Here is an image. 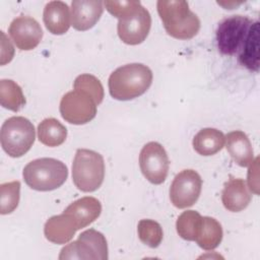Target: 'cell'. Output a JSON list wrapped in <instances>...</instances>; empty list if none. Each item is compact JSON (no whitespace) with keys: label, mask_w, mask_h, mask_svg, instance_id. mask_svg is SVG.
Returning <instances> with one entry per match:
<instances>
[{"label":"cell","mask_w":260,"mask_h":260,"mask_svg":"<svg viewBox=\"0 0 260 260\" xmlns=\"http://www.w3.org/2000/svg\"><path fill=\"white\" fill-rule=\"evenodd\" d=\"M239 62L251 71L259 69V22L253 21L245 43L238 54Z\"/></svg>","instance_id":"20"},{"label":"cell","mask_w":260,"mask_h":260,"mask_svg":"<svg viewBox=\"0 0 260 260\" xmlns=\"http://www.w3.org/2000/svg\"><path fill=\"white\" fill-rule=\"evenodd\" d=\"M75 221L78 230L93 222L102 212V204L94 197H82L72 202L65 210Z\"/></svg>","instance_id":"16"},{"label":"cell","mask_w":260,"mask_h":260,"mask_svg":"<svg viewBox=\"0 0 260 260\" xmlns=\"http://www.w3.org/2000/svg\"><path fill=\"white\" fill-rule=\"evenodd\" d=\"M251 198V193L243 179L231 177V179L224 183L221 192V201L229 211H242L249 205Z\"/></svg>","instance_id":"14"},{"label":"cell","mask_w":260,"mask_h":260,"mask_svg":"<svg viewBox=\"0 0 260 260\" xmlns=\"http://www.w3.org/2000/svg\"><path fill=\"white\" fill-rule=\"evenodd\" d=\"M225 136L215 128L201 129L193 138V148L200 155L208 156L218 152L224 145Z\"/></svg>","instance_id":"19"},{"label":"cell","mask_w":260,"mask_h":260,"mask_svg":"<svg viewBox=\"0 0 260 260\" xmlns=\"http://www.w3.org/2000/svg\"><path fill=\"white\" fill-rule=\"evenodd\" d=\"M139 240L150 248H156L162 241V229L160 224L152 219H141L137 226Z\"/></svg>","instance_id":"26"},{"label":"cell","mask_w":260,"mask_h":260,"mask_svg":"<svg viewBox=\"0 0 260 260\" xmlns=\"http://www.w3.org/2000/svg\"><path fill=\"white\" fill-rule=\"evenodd\" d=\"M225 139L226 150L236 164L241 167H248L253 162V147L248 136L243 131H232L226 134Z\"/></svg>","instance_id":"18"},{"label":"cell","mask_w":260,"mask_h":260,"mask_svg":"<svg viewBox=\"0 0 260 260\" xmlns=\"http://www.w3.org/2000/svg\"><path fill=\"white\" fill-rule=\"evenodd\" d=\"M139 167L143 176L152 184L165 182L169 173L170 161L164 146L155 141L146 143L139 154Z\"/></svg>","instance_id":"10"},{"label":"cell","mask_w":260,"mask_h":260,"mask_svg":"<svg viewBox=\"0 0 260 260\" xmlns=\"http://www.w3.org/2000/svg\"><path fill=\"white\" fill-rule=\"evenodd\" d=\"M36 130L32 123L21 116L8 118L1 127L0 141L3 150L11 157H20L32 146Z\"/></svg>","instance_id":"5"},{"label":"cell","mask_w":260,"mask_h":260,"mask_svg":"<svg viewBox=\"0 0 260 260\" xmlns=\"http://www.w3.org/2000/svg\"><path fill=\"white\" fill-rule=\"evenodd\" d=\"M8 32L15 46L23 51L35 49L43 38L40 23L32 17L20 15L12 20Z\"/></svg>","instance_id":"12"},{"label":"cell","mask_w":260,"mask_h":260,"mask_svg":"<svg viewBox=\"0 0 260 260\" xmlns=\"http://www.w3.org/2000/svg\"><path fill=\"white\" fill-rule=\"evenodd\" d=\"M20 197V182L12 181L0 185V212L9 214L16 209Z\"/></svg>","instance_id":"25"},{"label":"cell","mask_w":260,"mask_h":260,"mask_svg":"<svg viewBox=\"0 0 260 260\" xmlns=\"http://www.w3.org/2000/svg\"><path fill=\"white\" fill-rule=\"evenodd\" d=\"M156 8L165 29L171 37L178 40H189L199 31L200 20L189 9L187 1L159 0Z\"/></svg>","instance_id":"2"},{"label":"cell","mask_w":260,"mask_h":260,"mask_svg":"<svg viewBox=\"0 0 260 260\" xmlns=\"http://www.w3.org/2000/svg\"><path fill=\"white\" fill-rule=\"evenodd\" d=\"M222 240V229L220 223L213 217L203 216L199 234L196 238L198 246L204 250L215 249Z\"/></svg>","instance_id":"22"},{"label":"cell","mask_w":260,"mask_h":260,"mask_svg":"<svg viewBox=\"0 0 260 260\" xmlns=\"http://www.w3.org/2000/svg\"><path fill=\"white\" fill-rule=\"evenodd\" d=\"M43 20L51 34L64 35L71 25L68 5L63 1H50L44 8Z\"/></svg>","instance_id":"15"},{"label":"cell","mask_w":260,"mask_h":260,"mask_svg":"<svg viewBox=\"0 0 260 260\" xmlns=\"http://www.w3.org/2000/svg\"><path fill=\"white\" fill-rule=\"evenodd\" d=\"M96 103L86 92L73 89L65 93L60 102V114L70 124L83 125L96 115Z\"/></svg>","instance_id":"9"},{"label":"cell","mask_w":260,"mask_h":260,"mask_svg":"<svg viewBox=\"0 0 260 260\" xmlns=\"http://www.w3.org/2000/svg\"><path fill=\"white\" fill-rule=\"evenodd\" d=\"M104 2L98 0H74L71 2V25L76 30L91 28L104 12Z\"/></svg>","instance_id":"13"},{"label":"cell","mask_w":260,"mask_h":260,"mask_svg":"<svg viewBox=\"0 0 260 260\" xmlns=\"http://www.w3.org/2000/svg\"><path fill=\"white\" fill-rule=\"evenodd\" d=\"M59 259H108V245L105 236L89 229L82 232L78 239L66 245L59 255Z\"/></svg>","instance_id":"7"},{"label":"cell","mask_w":260,"mask_h":260,"mask_svg":"<svg viewBox=\"0 0 260 260\" xmlns=\"http://www.w3.org/2000/svg\"><path fill=\"white\" fill-rule=\"evenodd\" d=\"M105 161L102 154L86 148L76 150L72 164V181L78 190L93 192L104 182Z\"/></svg>","instance_id":"4"},{"label":"cell","mask_w":260,"mask_h":260,"mask_svg":"<svg viewBox=\"0 0 260 260\" xmlns=\"http://www.w3.org/2000/svg\"><path fill=\"white\" fill-rule=\"evenodd\" d=\"M1 38H2V43H1V65H4L8 62H10L13 58L14 54V49L9 42V40L6 39V36L3 31H1Z\"/></svg>","instance_id":"29"},{"label":"cell","mask_w":260,"mask_h":260,"mask_svg":"<svg viewBox=\"0 0 260 260\" xmlns=\"http://www.w3.org/2000/svg\"><path fill=\"white\" fill-rule=\"evenodd\" d=\"M202 222V216L195 210H187L180 214L176 222L178 235L187 241H195Z\"/></svg>","instance_id":"24"},{"label":"cell","mask_w":260,"mask_h":260,"mask_svg":"<svg viewBox=\"0 0 260 260\" xmlns=\"http://www.w3.org/2000/svg\"><path fill=\"white\" fill-rule=\"evenodd\" d=\"M74 89L82 90L89 94L96 105H100L104 99V87L101 81L91 74L78 75L73 83Z\"/></svg>","instance_id":"27"},{"label":"cell","mask_w":260,"mask_h":260,"mask_svg":"<svg viewBox=\"0 0 260 260\" xmlns=\"http://www.w3.org/2000/svg\"><path fill=\"white\" fill-rule=\"evenodd\" d=\"M25 184L37 191H52L61 187L68 177L64 162L52 157H42L29 161L23 169Z\"/></svg>","instance_id":"3"},{"label":"cell","mask_w":260,"mask_h":260,"mask_svg":"<svg viewBox=\"0 0 260 260\" xmlns=\"http://www.w3.org/2000/svg\"><path fill=\"white\" fill-rule=\"evenodd\" d=\"M137 1H105L106 9L115 17L120 18L130 9H132Z\"/></svg>","instance_id":"28"},{"label":"cell","mask_w":260,"mask_h":260,"mask_svg":"<svg viewBox=\"0 0 260 260\" xmlns=\"http://www.w3.org/2000/svg\"><path fill=\"white\" fill-rule=\"evenodd\" d=\"M202 188V179L194 170H183L174 178L170 187V199L173 205L183 209L198 200Z\"/></svg>","instance_id":"11"},{"label":"cell","mask_w":260,"mask_h":260,"mask_svg":"<svg viewBox=\"0 0 260 260\" xmlns=\"http://www.w3.org/2000/svg\"><path fill=\"white\" fill-rule=\"evenodd\" d=\"M0 103L5 109L18 112L25 105L21 87L11 79L0 81Z\"/></svg>","instance_id":"23"},{"label":"cell","mask_w":260,"mask_h":260,"mask_svg":"<svg viewBox=\"0 0 260 260\" xmlns=\"http://www.w3.org/2000/svg\"><path fill=\"white\" fill-rule=\"evenodd\" d=\"M258 161L259 157H256L255 160L250 165V169L248 172V185L249 189L253 191L255 194H258Z\"/></svg>","instance_id":"30"},{"label":"cell","mask_w":260,"mask_h":260,"mask_svg":"<svg viewBox=\"0 0 260 260\" xmlns=\"http://www.w3.org/2000/svg\"><path fill=\"white\" fill-rule=\"evenodd\" d=\"M252 23L253 20L244 15H232L220 21L216 29L218 51L228 56L239 54Z\"/></svg>","instance_id":"6"},{"label":"cell","mask_w":260,"mask_h":260,"mask_svg":"<svg viewBox=\"0 0 260 260\" xmlns=\"http://www.w3.org/2000/svg\"><path fill=\"white\" fill-rule=\"evenodd\" d=\"M77 230L78 228L73 218L65 212L50 217L44 226L47 240L55 244L68 243Z\"/></svg>","instance_id":"17"},{"label":"cell","mask_w":260,"mask_h":260,"mask_svg":"<svg viewBox=\"0 0 260 260\" xmlns=\"http://www.w3.org/2000/svg\"><path fill=\"white\" fill-rule=\"evenodd\" d=\"M152 83V72L141 63H131L117 68L109 77V91L113 99L129 101L143 94Z\"/></svg>","instance_id":"1"},{"label":"cell","mask_w":260,"mask_h":260,"mask_svg":"<svg viewBox=\"0 0 260 260\" xmlns=\"http://www.w3.org/2000/svg\"><path fill=\"white\" fill-rule=\"evenodd\" d=\"M67 137L66 127L55 118L44 119L38 126V138L40 142L56 147L61 145Z\"/></svg>","instance_id":"21"},{"label":"cell","mask_w":260,"mask_h":260,"mask_svg":"<svg viewBox=\"0 0 260 260\" xmlns=\"http://www.w3.org/2000/svg\"><path fill=\"white\" fill-rule=\"evenodd\" d=\"M151 26V16L140 1L127 13L119 18L117 30L120 40L127 45L141 44L148 36Z\"/></svg>","instance_id":"8"}]
</instances>
